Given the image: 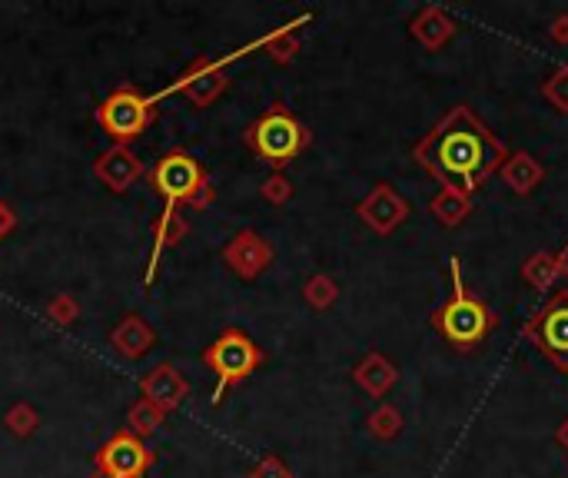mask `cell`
<instances>
[{
  "label": "cell",
  "mask_w": 568,
  "mask_h": 478,
  "mask_svg": "<svg viewBox=\"0 0 568 478\" xmlns=\"http://www.w3.org/2000/svg\"><path fill=\"white\" fill-rule=\"evenodd\" d=\"M555 256H559V273H562V279H568V243H565Z\"/></svg>",
  "instance_id": "d6a6232c"
},
{
  "label": "cell",
  "mask_w": 568,
  "mask_h": 478,
  "mask_svg": "<svg viewBox=\"0 0 568 478\" xmlns=\"http://www.w3.org/2000/svg\"><path fill=\"white\" fill-rule=\"evenodd\" d=\"M309 20H313V14H299L293 24H286L263 37V50L276 60V64H283V67L293 64V57L299 54V27H306Z\"/></svg>",
  "instance_id": "44dd1931"
},
{
  "label": "cell",
  "mask_w": 568,
  "mask_h": 478,
  "mask_svg": "<svg viewBox=\"0 0 568 478\" xmlns=\"http://www.w3.org/2000/svg\"><path fill=\"white\" fill-rule=\"evenodd\" d=\"M143 173H147V166L127 147H110L94 160V176L110 193H127Z\"/></svg>",
  "instance_id": "4fadbf2b"
},
{
  "label": "cell",
  "mask_w": 568,
  "mask_h": 478,
  "mask_svg": "<svg viewBox=\"0 0 568 478\" xmlns=\"http://www.w3.org/2000/svg\"><path fill=\"white\" fill-rule=\"evenodd\" d=\"M499 176L515 196H532L545 183V166L535 160L532 153L519 150V153H509V160L502 163Z\"/></svg>",
  "instance_id": "e0dca14e"
},
{
  "label": "cell",
  "mask_w": 568,
  "mask_h": 478,
  "mask_svg": "<svg viewBox=\"0 0 568 478\" xmlns=\"http://www.w3.org/2000/svg\"><path fill=\"white\" fill-rule=\"evenodd\" d=\"M253 50H263V40H253V44H246L240 50H233V54H226L220 60H210V57H196L193 64L183 70V74L170 83V87H163L160 93H153V103H160L163 97H170V93H183L196 110L210 107L213 100H220V93L226 90V64H233V60H240L246 54H253Z\"/></svg>",
  "instance_id": "52a82bcc"
},
{
  "label": "cell",
  "mask_w": 568,
  "mask_h": 478,
  "mask_svg": "<svg viewBox=\"0 0 568 478\" xmlns=\"http://www.w3.org/2000/svg\"><path fill=\"white\" fill-rule=\"evenodd\" d=\"M429 213H432V220H436L439 226H446V230H456V226H462V223L469 220L472 196L456 193V190H439L429 200Z\"/></svg>",
  "instance_id": "d6986e66"
},
{
  "label": "cell",
  "mask_w": 568,
  "mask_h": 478,
  "mask_svg": "<svg viewBox=\"0 0 568 478\" xmlns=\"http://www.w3.org/2000/svg\"><path fill=\"white\" fill-rule=\"evenodd\" d=\"M223 263L230 266L240 279H256L260 273L270 269L273 246L266 243V239L256 230H243L223 246Z\"/></svg>",
  "instance_id": "8fae6325"
},
{
  "label": "cell",
  "mask_w": 568,
  "mask_h": 478,
  "mask_svg": "<svg viewBox=\"0 0 568 478\" xmlns=\"http://www.w3.org/2000/svg\"><path fill=\"white\" fill-rule=\"evenodd\" d=\"M140 392H143V399L153 402L157 409L173 412L187 402L190 382L183 379V372L173 366V362H160V366H153L147 376L140 379Z\"/></svg>",
  "instance_id": "7c38bea8"
},
{
  "label": "cell",
  "mask_w": 568,
  "mask_h": 478,
  "mask_svg": "<svg viewBox=\"0 0 568 478\" xmlns=\"http://www.w3.org/2000/svg\"><path fill=\"white\" fill-rule=\"evenodd\" d=\"M163 419H167V412L157 409V405L147 402V399L133 402V409L127 412V425H130V432L137 435V439H147V435L157 432L163 425Z\"/></svg>",
  "instance_id": "603a6c76"
},
{
  "label": "cell",
  "mask_w": 568,
  "mask_h": 478,
  "mask_svg": "<svg viewBox=\"0 0 568 478\" xmlns=\"http://www.w3.org/2000/svg\"><path fill=\"white\" fill-rule=\"evenodd\" d=\"M522 336L552 362L555 369L568 376V289L552 293L539 313L525 319Z\"/></svg>",
  "instance_id": "ba28073f"
},
{
  "label": "cell",
  "mask_w": 568,
  "mask_h": 478,
  "mask_svg": "<svg viewBox=\"0 0 568 478\" xmlns=\"http://www.w3.org/2000/svg\"><path fill=\"white\" fill-rule=\"evenodd\" d=\"M449 276H452V293L436 313H432V329L459 352H475L485 339L492 336V329L499 326V316L485 306V299H479L466 286L462 276L459 256L449 259Z\"/></svg>",
  "instance_id": "7a4b0ae2"
},
{
  "label": "cell",
  "mask_w": 568,
  "mask_h": 478,
  "mask_svg": "<svg viewBox=\"0 0 568 478\" xmlns=\"http://www.w3.org/2000/svg\"><path fill=\"white\" fill-rule=\"evenodd\" d=\"M402 425H406V422H402V412L392 402H382L379 409L369 412V419H366L369 435L379 439V442H392L402 432Z\"/></svg>",
  "instance_id": "7402d4cb"
},
{
  "label": "cell",
  "mask_w": 568,
  "mask_h": 478,
  "mask_svg": "<svg viewBox=\"0 0 568 478\" xmlns=\"http://www.w3.org/2000/svg\"><path fill=\"white\" fill-rule=\"evenodd\" d=\"M549 37L555 40V44H562V47H568V14H559L549 24Z\"/></svg>",
  "instance_id": "f546056e"
},
{
  "label": "cell",
  "mask_w": 568,
  "mask_h": 478,
  "mask_svg": "<svg viewBox=\"0 0 568 478\" xmlns=\"http://www.w3.org/2000/svg\"><path fill=\"white\" fill-rule=\"evenodd\" d=\"M147 180L153 186V193L163 196L170 206H193V210H203L216 200L210 176L200 163H196L187 150H170L163 153L147 170Z\"/></svg>",
  "instance_id": "277c9868"
},
{
  "label": "cell",
  "mask_w": 568,
  "mask_h": 478,
  "mask_svg": "<svg viewBox=\"0 0 568 478\" xmlns=\"http://www.w3.org/2000/svg\"><path fill=\"white\" fill-rule=\"evenodd\" d=\"M157 120V103L147 93H140L130 83H120L107 100L97 107V123L110 140H117V147H127L137 137L147 133L150 123Z\"/></svg>",
  "instance_id": "8992f818"
},
{
  "label": "cell",
  "mask_w": 568,
  "mask_h": 478,
  "mask_svg": "<svg viewBox=\"0 0 568 478\" xmlns=\"http://www.w3.org/2000/svg\"><path fill=\"white\" fill-rule=\"evenodd\" d=\"M153 462H157V452L143 439H137L130 429H123L113 432L94 452V472H90V478H143Z\"/></svg>",
  "instance_id": "9c48e42d"
},
{
  "label": "cell",
  "mask_w": 568,
  "mask_h": 478,
  "mask_svg": "<svg viewBox=\"0 0 568 478\" xmlns=\"http://www.w3.org/2000/svg\"><path fill=\"white\" fill-rule=\"evenodd\" d=\"M412 160L442 190L472 196L502 170V163L509 160V147L485 127L469 103H459L432 123L426 137L412 147Z\"/></svg>",
  "instance_id": "6da1fadb"
},
{
  "label": "cell",
  "mask_w": 568,
  "mask_h": 478,
  "mask_svg": "<svg viewBox=\"0 0 568 478\" xmlns=\"http://www.w3.org/2000/svg\"><path fill=\"white\" fill-rule=\"evenodd\" d=\"M542 97L559 113H568V64L555 67L552 74L542 80Z\"/></svg>",
  "instance_id": "d4e9b609"
},
{
  "label": "cell",
  "mask_w": 568,
  "mask_h": 478,
  "mask_svg": "<svg viewBox=\"0 0 568 478\" xmlns=\"http://www.w3.org/2000/svg\"><path fill=\"white\" fill-rule=\"evenodd\" d=\"M47 316L57 322V326H70L77 316H80V306H77V299L70 296V293H60L54 303L47 306Z\"/></svg>",
  "instance_id": "83f0119b"
},
{
  "label": "cell",
  "mask_w": 568,
  "mask_h": 478,
  "mask_svg": "<svg viewBox=\"0 0 568 478\" xmlns=\"http://www.w3.org/2000/svg\"><path fill=\"white\" fill-rule=\"evenodd\" d=\"M522 279L529 283L535 293H552L555 283L562 279L559 273V256L549 253V249H539L522 263Z\"/></svg>",
  "instance_id": "ffe728a7"
},
{
  "label": "cell",
  "mask_w": 568,
  "mask_h": 478,
  "mask_svg": "<svg viewBox=\"0 0 568 478\" xmlns=\"http://www.w3.org/2000/svg\"><path fill=\"white\" fill-rule=\"evenodd\" d=\"M260 196L273 206H286L289 200H293V183H289L283 173H273L270 180L260 186Z\"/></svg>",
  "instance_id": "4316f807"
},
{
  "label": "cell",
  "mask_w": 568,
  "mask_h": 478,
  "mask_svg": "<svg viewBox=\"0 0 568 478\" xmlns=\"http://www.w3.org/2000/svg\"><path fill=\"white\" fill-rule=\"evenodd\" d=\"M250 478H293V472L286 469V462L280 455H266V459L250 472Z\"/></svg>",
  "instance_id": "f1b7e54d"
},
{
  "label": "cell",
  "mask_w": 568,
  "mask_h": 478,
  "mask_svg": "<svg viewBox=\"0 0 568 478\" xmlns=\"http://www.w3.org/2000/svg\"><path fill=\"white\" fill-rule=\"evenodd\" d=\"M263 359H266L263 349L243 329H223L213 346H206L203 352V366L216 376L213 405L223 402L230 386H240L243 379H250L263 366Z\"/></svg>",
  "instance_id": "5b68a950"
},
{
  "label": "cell",
  "mask_w": 568,
  "mask_h": 478,
  "mask_svg": "<svg viewBox=\"0 0 568 478\" xmlns=\"http://www.w3.org/2000/svg\"><path fill=\"white\" fill-rule=\"evenodd\" d=\"M153 329L147 326V319L143 316H123L117 322V329L110 332V346L120 352L123 359H143L147 352L153 349Z\"/></svg>",
  "instance_id": "ac0fdd59"
},
{
  "label": "cell",
  "mask_w": 568,
  "mask_h": 478,
  "mask_svg": "<svg viewBox=\"0 0 568 478\" xmlns=\"http://www.w3.org/2000/svg\"><path fill=\"white\" fill-rule=\"evenodd\" d=\"M14 226H17L14 210H10L4 200H0V239H7L10 233H14Z\"/></svg>",
  "instance_id": "4dcf8cb0"
},
{
  "label": "cell",
  "mask_w": 568,
  "mask_h": 478,
  "mask_svg": "<svg viewBox=\"0 0 568 478\" xmlns=\"http://www.w3.org/2000/svg\"><path fill=\"white\" fill-rule=\"evenodd\" d=\"M303 299L313 309H329L339 299V286H336V279L333 276H326V273H316V276H309L306 279V286H303Z\"/></svg>",
  "instance_id": "cb8c5ba5"
},
{
  "label": "cell",
  "mask_w": 568,
  "mask_h": 478,
  "mask_svg": "<svg viewBox=\"0 0 568 478\" xmlns=\"http://www.w3.org/2000/svg\"><path fill=\"white\" fill-rule=\"evenodd\" d=\"M243 143L250 147L256 157L266 166H273L276 173H283V166L293 163L299 153L309 150L313 133L303 120L296 117L286 103H273L270 110L260 113L243 133Z\"/></svg>",
  "instance_id": "3957f363"
},
{
  "label": "cell",
  "mask_w": 568,
  "mask_h": 478,
  "mask_svg": "<svg viewBox=\"0 0 568 478\" xmlns=\"http://www.w3.org/2000/svg\"><path fill=\"white\" fill-rule=\"evenodd\" d=\"M7 429L17 435V439H27V435H34L37 432V425H40V415L34 405H27V402H17V405H10V412H7Z\"/></svg>",
  "instance_id": "484cf974"
},
{
  "label": "cell",
  "mask_w": 568,
  "mask_h": 478,
  "mask_svg": "<svg viewBox=\"0 0 568 478\" xmlns=\"http://www.w3.org/2000/svg\"><path fill=\"white\" fill-rule=\"evenodd\" d=\"M356 213L376 236H392L409 220V203L396 193L392 183H376L366 193V200H359Z\"/></svg>",
  "instance_id": "30bf717a"
},
{
  "label": "cell",
  "mask_w": 568,
  "mask_h": 478,
  "mask_svg": "<svg viewBox=\"0 0 568 478\" xmlns=\"http://www.w3.org/2000/svg\"><path fill=\"white\" fill-rule=\"evenodd\" d=\"M555 442H559V449L568 455V415H565V419H562V425H559V429H555Z\"/></svg>",
  "instance_id": "1f68e13d"
},
{
  "label": "cell",
  "mask_w": 568,
  "mask_h": 478,
  "mask_svg": "<svg viewBox=\"0 0 568 478\" xmlns=\"http://www.w3.org/2000/svg\"><path fill=\"white\" fill-rule=\"evenodd\" d=\"M456 30H459V24L449 10H442L436 4H426L416 17H412L409 37L416 40L422 50H429V54H439V50L456 37Z\"/></svg>",
  "instance_id": "5bb4252c"
},
{
  "label": "cell",
  "mask_w": 568,
  "mask_h": 478,
  "mask_svg": "<svg viewBox=\"0 0 568 478\" xmlns=\"http://www.w3.org/2000/svg\"><path fill=\"white\" fill-rule=\"evenodd\" d=\"M353 382L366 392V396L386 399V396H389V389L399 382V369L392 366V362H389L386 356H382V352H366V356L356 362Z\"/></svg>",
  "instance_id": "2e32d148"
},
{
  "label": "cell",
  "mask_w": 568,
  "mask_h": 478,
  "mask_svg": "<svg viewBox=\"0 0 568 478\" xmlns=\"http://www.w3.org/2000/svg\"><path fill=\"white\" fill-rule=\"evenodd\" d=\"M190 233V223L187 216H183L177 206H163V213L157 216V223H153V249H150V263H147V273H143V283H153L157 279V269H160V256L167 253L180 243V239H187Z\"/></svg>",
  "instance_id": "9a60e30c"
}]
</instances>
